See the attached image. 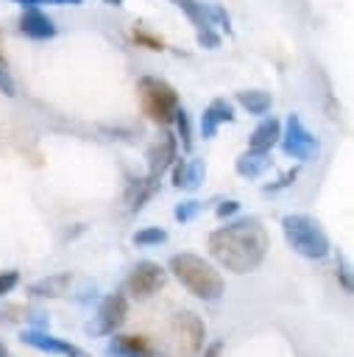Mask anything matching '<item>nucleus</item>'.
Listing matches in <instances>:
<instances>
[{
	"label": "nucleus",
	"instance_id": "dca6fc26",
	"mask_svg": "<svg viewBox=\"0 0 354 357\" xmlns=\"http://www.w3.org/2000/svg\"><path fill=\"white\" fill-rule=\"evenodd\" d=\"M268 167H270V153H262V151H245L234 162V170L243 178H259Z\"/></svg>",
	"mask_w": 354,
	"mask_h": 357
},
{
	"label": "nucleus",
	"instance_id": "c85d7f7f",
	"mask_svg": "<svg viewBox=\"0 0 354 357\" xmlns=\"http://www.w3.org/2000/svg\"><path fill=\"white\" fill-rule=\"evenodd\" d=\"M134 39L137 42H142V45H148L151 50H162V39H156V36H151V33H145V31H134Z\"/></svg>",
	"mask_w": 354,
	"mask_h": 357
},
{
	"label": "nucleus",
	"instance_id": "a211bd4d",
	"mask_svg": "<svg viewBox=\"0 0 354 357\" xmlns=\"http://www.w3.org/2000/svg\"><path fill=\"white\" fill-rule=\"evenodd\" d=\"M170 3L187 14V20L195 25V31L212 28V25H209V17H206V6H203L201 0H170Z\"/></svg>",
	"mask_w": 354,
	"mask_h": 357
},
{
	"label": "nucleus",
	"instance_id": "473e14b6",
	"mask_svg": "<svg viewBox=\"0 0 354 357\" xmlns=\"http://www.w3.org/2000/svg\"><path fill=\"white\" fill-rule=\"evenodd\" d=\"M0 357H11V354H8V349H6L3 343H0Z\"/></svg>",
	"mask_w": 354,
	"mask_h": 357
},
{
	"label": "nucleus",
	"instance_id": "6e6552de",
	"mask_svg": "<svg viewBox=\"0 0 354 357\" xmlns=\"http://www.w3.org/2000/svg\"><path fill=\"white\" fill-rule=\"evenodd\" d=\"M128 315V298L123 293H109L103 296V301L98 304V315H95V324L86 326L89 335H114L123 321Z\"/></svg>",
	"mask_w": 354,
	"mask_h": 357
},
{
	"label": "nucleus",
	"instance_id": "cd10ccee",
	"mask_svg": "<svg viewBox=\"0 0 354 357\" xmlns=\"http://www.w3.org/2000/svg\"><path fill=\"white\" fill-rule=\"evenodd\" d=\"M295 176H298V170L293 167V170H287L276 184H265V192H276V190H282V187H290L293 181H295Z\"/></svg>",
	"mask_w": 354,
	"mask_h": 357
},
{
	"label": "nucleus",
	"instance_id": "f8f14e48",
	"mask_svg": "<svg viewBox=\"0 0 354 357\" xmlns=\"http://www.w3.org/2000/svg\"><path fill=\"white\" fill-rule=\"evenodd\" d=\"M223 123H234V109H231V103L226 98H215L201 114V137L212 139Z\"/></svg>",
	"mask_w": 354,
	"mask_h": 357
},
{
	"label": "nucleus",
	"instance_id": "39448f33",
	"mask_svg": "<svg viewBox=\"0 0 354 357\" xmlns=\"http://www.w3.org/2000/svg\"><path fill=\"white\" fill-rule=\"evenodd\" d=\"M276 145H282L284 156H293V159H298V162H309V159H315L318 151H321L318 137L301 123L298 114H290V117L284 120V128H282Z\"/></svg>",
	"mask_w": 354,
	"mask_h": 357
},
{
	"label": "nucleus",
	"instance_id": "1a4fd4ad",
	"mask_svg": "<svg viewBox=\"0 0 354 357\" xmlns=\"http://www.w3.org/2000/svg\"><path fill=\"white\" fill-rule=\"evenodd\" d=\"M176 151H178V142H176L173 134H162L148 148V176H145V184H151L156 190V181L162 178V173L176 162Z\"/></svg>",
	"mask_w": 354,
	"mask_h": 357
},
{
	"label": "nucleus",
	"instance_id": "b1692460",
	"mask_svg": "<svg viewBox=\"0 0 354 357\" xmlns=\"http://www.w3.org/2000/svg\"><path fill=\"white\" fill-rule=\"evenodd\" d=\"M0 92H3L6 98H14V95H17V84H14V78L8 75V70H6L3 61H0Z\"/></svg>",
	"mask_w": 354,
	"mask_h": 357
},
{
	"label": "nucleus",
	"instance_id": "a878e982",
	"mask_svg": "<svg viewBox=\"0 0 354 357\" xmlns=\"http://www.w3.org/2000/svg\"><path fill=\"white\" fill-rule=\"evenodd\" d=\"M198 45L212 50V47H217V45H220V36H217L212 28H203V31H198Z\"/></svg>",
	"mask_w": 354,
	"mask_h": 357
},
{
	"label": "nucleus",
	"instance_id": "ddd939ff",
	"mask_svg": "<svg viewBox=\"0 0 354 357\" xmlns=\"http://www.w3.org/2000/svg\"><path fill=\"white\" fill-rule=\"evenodd\" d=\"M20 33H25L28 39H53L56 22L42 8H25V14L20 17Z\"/></svg>",
	"mask_w": 354,
	"mask_h": 357
},
{
	"label": "nucleus",
	"instance_id": "9d476101",
	"mask_svg": "<svg viewBox=\"0 0 354 357\" xmlns=\"http://www.w3.org/2000/svg\"><path fill=\"white\" fill-rule=\"evenodd\" d=\"M22 343L39 349V351H47V354H56V357H86L84 349H78L75 343L64 340V337H56L50 332H42V329H22Z\"/></svg>",
	"mask_w": 354,
	"mask_h": 357
},
{
	"label": "nucleus",
	"instance_id": "72a5a7b5",
	"mask_svg": "<svg viewBox=\"0 0 354 357\" xmlns=\"http://www.w3.org/2000/svg\"><path fill=\"white\" fill-rule=\"evenodd\" d=\"M0 61H3V56H0Z\"/></svg>",
	"mask_w": 354,
	"mask_h": 357
},
{
	"label": "nucleus",
	"instance_id": "412c9836",
	"mask_svg": "<svg viewBox=\"0 0 354 357\" xmlns=\"http://www.w3.org/2000/svg\"><path fill=\"white\" fill-rule=\"evenodd\" d=\"M164 240H167V231L159 229V226H148V229H139V231L134 234V243H137V245H159V243H164Z\"/></svg>",
	"mask_w": 354,
	"mask_h": 357
},
{
	"label": "nucleus",
	"instance_id": "20e7f679",
	"mask_svg": "<svg viewBox=\"0 0 354 357\" xmlns=\"http://www.w3.org/2000/svg\"><path fill=\"white\" fill-rule=\"evenodd\" d=\"M139 100H142V112L153 123H159V126L173 123V114L178 109V95L167 81L153 78V75L139 78Z\"/></svg>",
	"mask_w": 354,
	"mask_h": 357
},
{
	"label": "nucleus",
	"instance_id": "2eb2a0df",
	"mask_svg": "<svg viewBox=\"0 0 354 357\" xmlns=\"http://www.w3.org/2000/svg\"><path fill=\"white\" fill-rule=\"evenodd\" d=\"M279 134H282V123L276 117H268L262 120L251 137H248V151H262V153H270V148L279 142Z\"/></svg>",
	"mask_w": 354,
	"mask_h": 357
},
{
	"label": "nucleus",
	"instance_id": "5701e85b",
	"mask_svg": "<svg viewBox=\"0 0 354 357\" xmlns=\"http://www.w3.org/2000/svg\"><path fill=\"white\" fill-rule=\"evenodd\" d=\"M22 8H42V6H81L84 0H17Z\"/></svg>",
	"mask_w": 354,
	"mask_h": 357
},
{
	"label": "nucleus",
	"instance_id": "4be33fe9",
	"mask_svg": "<svg viewBox=\"0 0 354 357\" xmlns=\"http://www.w3.org/2000/svg\"><path fill=\"white\" fill-rule=\"evenodd\" d=\"M201 209H203V204H201V201H181V204L173 209V215H176V220H178V223H187V220L198 218V215H201Z\"/></svg>",
	"mask_w": 354,
	"mask_h": 357
},
{
	"label": "nucleus",
	"instance_id": "2f4dec72",
	"mask_svg": "<svg viewBox=\"0 0 354 357\" xmlns=\"http://www.w3.org/2000/svg\"><path fill=\"white\" fill-rule=\"evenodd\" d=\"M100 3H106V6H114V8H120V6H123V0H100Z\"/></svg>",
	"mask_w": 354,
	"mask_h": 357
},
{
	"label": "nucleus",
	"instance_id": "7c9ffc66",
	"mask_svg": "<svg viewBox=\"0 0 354 357\" xmlns=\"http://www.w3.org/2000/svg\"><path fill=\"white\" fill-rule=\"evenodd\" d=\"M220 354H223V343L217 340V343H212L209 349H203V354H201V357H220Z\"/></svg>",
	"mask_w": 354,
	"mask_h": 357
},
{
	"label": "nucleus",
	"instance_id": "393cba45",
	"mask_svg": "<svg viewBox=\"0 0 354 357\" xmlns=\"http://www.w3.org/2000/svg\"><path fill=\"white\" fill-rule=\"evenodd\" d=\"M17 282H20V273L17 271H3L0 273V296L3 293H11L17 287Z\"/></svg>",
	"mask_w": 354,
	"mask_h": 357
},
{
	"label": "nucleus",
	"instance_id": "c756f323",
	"mask_svg": "<svg viewBox=\"0 0 354 357\" xmlns=\"http://www.w3.org/2000/svg\"><path fill=\"white\" fill-rule=\"evenodd\" d=\"M337 265H340L337 271H340V276H343V287H346V290H351V276H348V265H346V262H343L340 257H337Z\"/></svg>",
	"mask_w": 354,
	"mask_h": 357
},
{
	"label": "nucleus",
	"instance_id": "f03ea898",
	"mask_svg": "<svg viewBox=\"0 0 354 357\" xmlns=\"http://www.w3.org/2000/svg\"><path fill=\"white\" fill-rule=\"evenodd\" d=\"M167 268L173 271V276L198 298L203 301H217L226 293L223 276L215 271V265H209L203 257L198 254H176L170 257Z\"/></svg>",
	"mask_w": 354,
	"mask_h": 357
},
{
	"label": "nucleus",
	"instance_id": "f3484780",
	"mask_svg": "<svg viewBox=\"0 0 354 357\" xmlns=\"http://www.w3.org/2000/svg\"><path fill=\"white\" fill-rule=\"evenodd\" d=\"M237 103L248 114H268L270 106H273V98L262 89H243V92H237Z\"/></svg>",
	"mask_w": 354,
	"mask_h": 357
},
{
	"label": "nucleus",
	"instance_id": "6ab92c4d",
	"mask_svg": "<svg viewBox=\"0 0 354 357\" xmlns=\"http://www.w3.org/2000/svg\"><path fill=\"white\" fill-rule=\"evenodd\" d=\"M67 282H70L67 273H61V276H50V279H42V282L31 284V293H33V296H61L64 287H67Z\"/></svg>",
	"mask_w": 354,
	"mask_h": 357
},
{
	"label": "nucleus",
	"instance_id": "4468645a",
	"mask_svg": "<svg viewBox=\"0 0 354 357\" xmlns=\"http://www.w3.org/2000/svg\"><path fill=\"white\" fill-rule=\"evenodd\" d=\"M206 178V165L201 159H178L173 165V184L178 190H198Z\"/></svg>",
	"mask_w": 354,
	"mask_h": 357
},
{
	"label": "nucleus",
	"instance_id": "0eeeda50",
	"mask_svg": "<svg viewBox=\"0 0 354 357\" xmlns=\"http://www.w3.org/2000/svg\"><path fill=\"white\" fill-rule=\"evenodd\" d=\"M167 282V271L159 265V262H151V259H139L128 279H125V290L134 296V298H151L156 290H162Z\"/></svg>",
	"mask_w": 354,
	"mask_h": 357
},
{
	"label": "nucleus",
	"instance_id": "7ed1b4c3",
	"mask_svg": "<svg viewBox=\"0 0 354 357\" xmlns=\"http://www.w3.org/2000/svg\"><path fill=\"white\" fill-rule=\"evenodd\" d=\"M282 231H284V240L287 245L307 257V259H323L329 257L332 245H329V237L326 231L321 229V223L309 215H284L282 218Z\"/></svg>",
	"mask_w": 354,
	"mask_h": 357
},
{
	"label": "nucleus",
	"instance_id": "9b49d317",
	"mask_svg": "<svg viewBox=\"0 0 354 357\" xmlns=\"http://www.w3.org/2000/svg\"><path fill=\"white\" fill-rule=\"evenodd\" d=\"M109 357H156V349L145 335H114L106 346Z\"/></svg>",
	"mask_w": 354,
	"mask_h": 357
},
{
	"label": "nucleus",
	"instance_id": "423d86ee",
	"mask_svg": "<svg viewBox=\"0 0 354 357\" xmlns=\"http://www.w3.org/2000/svg\"><path fill=\"white\" fill-rule=\"evenodd\" d=\"M170 335H173V346H176V357H195L203 346L206 337V326L195 312H176L170 321Z\"/></svg>",
	"mask_w": 354,
	"mask_h": 357
},
{
	"label": "nucleus",
	"instance_id": "bb28decb",
	"mask_svg": "<svg viewBox=\"0 0 354 357\" xmlns=\"http://www.w3.org/2000/svg\"><path fill=\"white\" fill-rule=\"evenodd\" d=\"M237 212H240V201H220L217 209H215V215H217L220 220H226V218H231V215H237Z\"/></svg>",
	"mask_w": 354,
	"mask_h": 357
},
{
	"label": "nucleus",
	"instance_id": "aec40b11",
	"mask_svg": "<svg viewBox=\"0 0 354 357\" xmlns=\"http://www.w3.org/2000/svg\"><path fill=\"white\" fill-rule=\"evenodd\" d=\"M173 123H176V128H178V139H181V148L184 151H192V126H190V117H187V112L178 106L176 109V114H173Z\"/></svg>",
	"mask_w": 354,
	"mask_h": 357
},
{
	"label": "nucleus",
	"instance_id": "f257e3e1",
	"mask_svg": "<svg viewBox=\"0 0 354 357\" xmlns=\"http://www.w3.org/2000/svg\"><path fill=\"white\" fill-rule=\"evenodd\" d=\"M209 254L234 273L256 271L268 254V234L256 218H237L209 234Z\"/></svg>",
	"mask_w": 354,
	"mask_h": 357
}]
</instances>
